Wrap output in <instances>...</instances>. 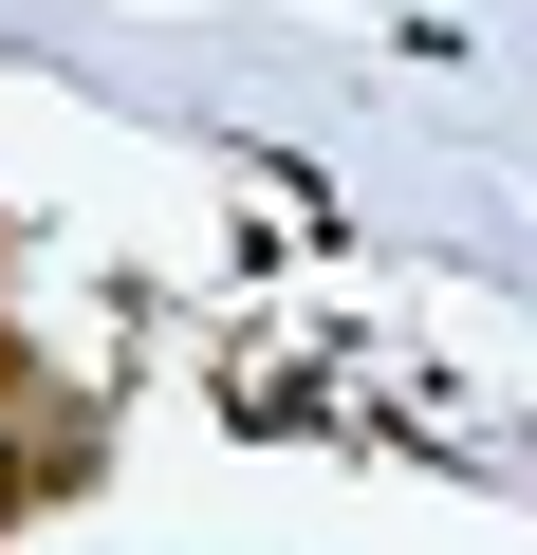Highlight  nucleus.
Masks as SVG:
<instances>
[{
  "label": "nucleus",
  "mask_w": 537,
  "mask_h": 555,
  "mask_svg": "<svg viewBox=\"0 0 537 555\" xmlns=\"http://www.w3.org/2000/svg\"><path fill=\"white\" fill-rule=\"evenodd\" d=\"M0 389H20V334H0Z\"/></svg>",
  "instance_id": "nucleus-2"
},
{
  "label": "nucleus",
  "mask_w": 537,
  "mask_h": 555,
  "mask_svg": "<svg viewBox=\"0 0 537 555\" xmlns=\"http://www.w3.org/2000/svg\"><path fill=\"white\" fill-rule=\"evenodd\" d=\"M75 463H93V444H75V426H56V444H38V426H20V444H0V537H20V518H38V500H56V481H75Z\"/></svg>",
  "instance_id": "nucleus-1"
}]
</instances>
